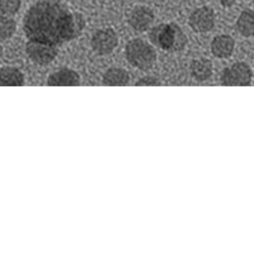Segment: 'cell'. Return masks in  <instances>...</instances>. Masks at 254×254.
Here are the masks:
<instances>
[{
    "label": "cell",
    "instance_id": "8fae6325",
    "mask_svg": "<svg viewBox=\"0 0 254 254\" xmlns=\"http://www.w3.org/2000/svg\"><path fill=\"white\" fill-rule=\"evenodd\" d=\"M24 84V74L15 66L0 67V87H20Z\"/></svg>",
    "mask_w": 254,
    "mask_h": 254
},
{
    "label": "cell",
    "instance_id": "e0dca14e",
    "mask_svg": "<svg viewBox=\"0 0 254 254\" xmlns=\"http://www.w3.org/2000/svg\"><path fill=\"white\" fill-rule=\"evenodd\" d=\"M136 85H137V87H142V85H153V87H155V85H162V83H160V80H159L158 78H155V76L147 75L136 81Z\"/></svg>",
    "mask_w": 254,
    "mask_h": 254
},
{
    "label": "cell",
    "instance_id": "9a60e30c",
    "mask_svg": "<svg viewBox=\"0 0 254 254\" xmlns=\"http://www.w3.org/2000/svg\"><path fill=\"white\" fill-rule=\"evenodd\" d=\"M17 29L15 20L10 18V15H6L0 12V41L9 40L14 35Z\"/></svg>",
    "mask_w": 254,
    "mask_h": 254
},
{
    "label": "cell",
    "instance_id": "6da1fadb",
    "mask_svg": "<svg viewBox=\"0 0 254 254\" xmlns=\"http://www.w3.org/2000/svg\"><path fill=\"white\" fill-rule=\"evenodd\" d=\"M85 18L59 0H38L29 6L23 19V31L28 41L60 47L80 37Z\"/></svg>",
    "mask_w": 254,
    "mask_h": 254
},
{
    "label": "cell",
    "instance_id": "52a82bcc",
    "mask_svg": "<svg viewBox=\"0 0 254 254\" xmlns=\"http://www.w3.org/2000/svg\"><path fill=\"white\" fill-rule=\"evenodd\" d=\"M216 22V15L210 6H199L190 13L188 24L197 33H206L212 31Z\"/></svg>",
    "mask_w": 254,
    "mask_h": 254
},
{
    "label": "cell",
    "instance_id": "ac0fdd59",
    "mask_svg": "<svg viewBox=\"0 0 254 254\" xmlns=\"http://www.w3.org/2000/svg\"><path fill=\"white\" fill-rule=\"evenodd\" d=\"M219 1L224 8H231V6L237 3V0H219Z\"/></svg>",
    "mask_w": 254,
    "mask_h": 254
},
{
    "label": "cell",
    "instance_id": "ba28073f",
    "mask_svg": "<svg viewBox=\"0 0 254 254\" xmlns=\"http://www.w3.org/2000/svg\"><path fill=\"white\" fill-rule=\"evenodd\" d=\"M154 19H155V15L149 6L139 5L132 9L130 17H128V24L133 31L141 33L150 28Z\"/></svg>",
    "mask_w": 254,
    "mask_h": 254
},
{
    "label": "cell",
    "instance_id": "9c48e42d",
    "mask_svg": "<svg viewBox=\"0 0 254 254\" xmlns=\"http://www.w3.org/2000/svg\"><path fill=\"white\" fill-rule=\"evenodd\" d=\"M46 83L50 87H66V85L74 87V85H80V75L74 69L63 67L49 75Z\"/></svg>",
    "mask_w": 254,
    "mask_h": 254
},
{
    "label": "cell",
    "instance_id": "7a4b0ae2",
    "mask_svg": "<svg viewBox=\"0 0 254 254\" xmlns=\"http://www.w3.org/2000/svg\"><path fill=\"white\" fill-rule=\"evenodd\" d=\"M149 38L154 46L164 51L181 52L187 46V36L176 23L158 24L150 29Z\"/></svg>",
    "mask_w": 254,
    "mask_h": 254
},
{
    "label": "cell",
    "instance_id": "d6986e66",
    "mask_svg": "<svg viewBox=\"0 0 254 254\" xmlns=\"http://www.w3.org/2000/svg\"><path fill=\"white\" fill-rule=\"evenodd\" d=\"M1 54H3V47L0 45V58H1Z\"/></svg>",
    "mask_w": 254,
    "mask_h": 254
},
{
    "label": "cell",
    "instance_id": "5b68a950",
    "mask_svg": "<svg viewBox=\"0 0 254 254\" xmlns=\"http://www.w3.org/2000/svg\"><path fill=\"white\" fill-rule=\"evenodd\" d=\"M90 46L93 51L98 55H110L115 51L116 47L119 46V36L111 27L101 28L92 36Z\"/></svg>",
    "mask_w": 254,
    "mask_h": 254
},
{
    "label": "cell",
    "instance_id": "5bb4252c",
    "mask_svg": "<svg viewBox=\"0 0 254 254\" xmlns=\"http://www.w3.org/2000/svg\"><path fill=\"white\" fill-rule=\"evenodd\" d=\"M237 29L243 37L254 38V10L247 9L240 13L237 20Z\"/></svg>",
    "mask_w": 254,
    "mask_h": 254
},
{
    "label": "cell",
    "instance_id": "4fadbf2b",
    "mask_svg": "<svg viewBox=\"0 0 254 254\" xmlns=\"http://www.w3.org/2000/svg\"><path fill=\"white\" fill-rule=\"evenodd\" d=\"M102 81L104 85H111V87L127 85L130 81V74L122 67H110L103 74Z\"/></svg>",
    "mask_w": 254,
    "mask_h": 254
},
{
    "label": "cell",
    "instance_id": "8992f818",
    "mask_svg": "<svg viewBox=\"0 0 254 254\" xmlns=\"http://www.w3.org/2000/svg\"><path fill=\"white\" fill-rule=\"evenodd\" d=\"M26 54L32 63L37 65H49L55 60L59 54V49L51 45L36 42V41H27Z\"/></svg>",
    "mask_w": 254,
    "mask_h": 254
},
{
    "label": "cell",
    "instance_id": "277c9868",
    "mask_svg": "<svg viewBox=\"0 0 254 254\" xmlns=\"http://www.w3.org/2000/svg\"><path fill=\"white\" fill-rule=\"evenodd\" d=\"M253 71L247 63H235L231 66L224 69L221 74L222 85H237L246 87L252 83Z\"/></svg>",
    "mask_w": 254,
    "mask_h": 254
},
{
    "label": "cell",
    "instance_id": "3957f363",
    "mask_svg": "<svg viewBox=\"0 0 254 254\" xmlns=\"http://www.w3.org/2000/svg\"><path fill=\"white\" fill-rule=\"evenodd\" d=\"M125 58L131 66L146 71L155 65L158 55L153 45L141 38H133L126 44Z\"/></svg>",
    "mask_w": 254,
    "mask_h": 254
},
{
    "label": "cell",
    "instance_id": "30bf717a",
    "mask_svg": "<svg viewBox=\"0 0 254 254\" xmlns=\"http://www.w3.org/2000/svg\"><path fill=\"white\" fill-rule=\"evenodd\" d=\"M235 50L234 38L229 35H220L211 42V52L217 59H229Z\"/></svg>",
    "mask_w": 254,
    "mask_h": 254
},
{
    "label": "cell",
    "instance_id": "2e32d148",
    "mask_svg": "<svg viewBox=\"0 0 254 254\" xmlns=\"http://www.w3.org/2000/svg\"><path fill=\"white\" fill-rule=\"evenodd\" d=\"M22 5V0H0V12L6 15L17 14Z\"/></svg>",
    "mask_w": 254,
    "mask_h": 254
},
{
    "label": "cell",
    "instance_id": "7c38bea8",
    "mask_svg": "<svg viewBox=\"0 0 254 254\" xmlns=\"http://www.w3.org/2000/svg\"><path fill=\"white\" fill-rule=\"evenodd\" d=\"M190 75L197 81H206L212 76V63L208 59L201 58L190 64Z\"/></svg>",
    "mask_w": 254,
    "mask_h": 254
}]
</instances>
